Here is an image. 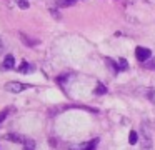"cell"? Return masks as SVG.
<instances>
[{
	"label": "cell",
	"instance_id": "obj_4",
	"mask_svg": "<svg viewBox=\"0 0 155 150\" xmlns=\"http://www.w3.org/2000/svg\"><path fill=\"white\" fill-rule=\"evenodd\" d=\"M97 143H98V138H94V140H90V142H87V143H80V145L70 147L68 150H95Z\"/></svg>",
	"mask_w": 155,
	"mask_h": 150
},
{
	"label": "cell",
	"instance_id": "obj_8",
	"mask_svg": "<svg viewBox=\"0 0 155 150\" xmlns=\"http://www.w3.org/2000/svg\"><path fill=\"white\" fill-rule=\"evenodd\" d=\"M17 70H18L20 73H28V72H32V70H34V67H32V65H28L27 62H22L20 65L17 67Z\"/></svg>",
	"mask_w": 155,
	"mask_h": 150
},
{
	"label": "cell",
	"instance_id": "obj_11",
	"mask_svg": "<svg viewBox=\"0 0 155 150\" xmlns=\"http://www.w3.org/2000/svg\"><path fill=\"white\" fill-rule=\"evenodd\" d=\"M75 2H77V0H57V5L58 7H70V5H74Z\"/></svg>",
	"mask_w": 155,
	"mask_h": 150
},
{
	"label": "cell",
	"instance_id": "obj_7",
	"mask_svg": "<svg viewBox=\"0 0 155 150\" xmlns=\"http://www.w3.org/2000/svg\"><path fill=\"white\" fill-rule=\"evenodd\" d=\"M7 140H12V142H15V143H25V142H27V140H25L22 135H18V133H14V132L7 135Z\"/></svg>",
	"mask_w": 155,
	"mask_h": 150
},
{
	"label": "cell",
	"instance_id": "obj_12",
	"mask_svg": "<svg viewBox=\"0 0 155 150\" xmlns=\"http://www.w3.org/2000/svg\"><path fill=\"white\" fill-rule=\"evenodd\" d=\"M15 3H17L18 7H20V8H28V7H30V3H28V0H15Z\"/></svg>",
	"mask_w": 155,
	"mask_h": 150
},
{
	"label": "cell",
	"instance_id": "obj_9",
	"mask_svg": "<svg viewBox=\"0 0 155 150\" xmlns=\"http://www.w3.org/2000/svg\"><path fill=\"white\" fill-rule=\"evenodd\" d=\"M138 140H140V135H138L135 130H130V133H128V143H130V145H135Z\"/></svg>",
	"mask_w": 155,
	"mask_h": 150
},
{
	"label": "cell",
	"instance_id": "obj_3",
	"mask_svg": "<svg viewBox=\"0 0 155 150\" xmlns=\"http://www.w3.org/2000/svg\"><path fill=\"white\" fill-rule=\"evenodd\" d=\"M28 85H25V83H20V82H8L5 83V90L10 93H20L22 90H25Z\"/></svg>",
	"mask_w": 155,
	"mask_h": 150
},
{
	"label": "cell",
	"instance_id": "obj_13",
	"mask_svg": "<svg viewBox=\"0 0 155 150\" xmlns=\"http://www.w3.org/2000/svg\"><path fill=\"white\" fill-rule=\"evenodd\" d=\"M118 65H120V70H128V62L125 58H120L118 60Z\"/></svg>",
	"mask_w": 155,
	"mask_h": 150
},
{
	"label": "cell",
	"instance_id": "obj_16",
	"mask_svg": "<svg viewBox=\"0 0 155 150\" xmlns=\"http://www.w3.org/2000/svg\"><path fill=\"white\" fill-rule=\"evenodd\" d=\"M2 47H4V45H2V40H0V50H2Z\"/></svg>",
	"mask_w": 155,
	"mask_h": 150
},
{
	"label": "cell",
	"instance_id": "obj_14",
	"mask_svg": "<svg viewBox=\"0 0 155 150\" xmlns=\"http://www.w3.org/2000/svg\"><path fill=\"white\" fill-rule=\"evenodd\" d=\"M7 113H8V110H2V112H0V123L4 122V118L7 117Z\"/></svg>",
	"mask_w": 155,
	"mask_h": 150
},
{
	"label": "cell",
	"instance_id": "obj_15",
	"mask_svg": "<svg viewBox=\"0 0 155 150\" xmlns=\"http://www.w3.org/2000/svg\"><path fill=\"white\" fill-rule=\"evenodd\" d=\"M50 13L55 17V18H60V13H58V10H55V8H50Z\"/></svg>",
	"mask_w": 155,
	"mask_h": 150
},
{
	"label": "cell",
	"instance_id": "obj_1",
	"mask_svg": "<svg viewBox=\"0 0 155 150\" xmlns=\"http://www.w3.org/2000/svg\"><path fill=\"white\" fill-rule=\"evenodd\" d=\"M140 145L142 150H152V135L150 130H148L147 123H142V130H140Z\"/></svg>",
	"mask_w": 155,
	"mask_h": 150
},
{
	"label": "cell",
	"instance_id": "obj_10",
	"mask_svg": "<svg viewBox=\"0 0 155 150\" xmlns=\"http://www.w3.org/2000/svg\"><path fill=\"white\" fill-rule=\"evenodd\" d=\"M94 93H95V95H105V93H107V87H105L104 83H100V82H98L97 85H95Z\"/></svg>",
	"mask_w": 155,
	"mask_h": 150
},
{
	"label": "cell",
	"instance_id": "obj_2",
	"mask_svg": "<svg viewBox=\"0 0 155 150\" xmlns=\"http://www.w3.org/2000/svg\"><path fill=\"white\" fill-rule=\"evenodd\" d=\"M135 57H137L138 62H147L152 57V52L150 48H145V47H137L135 48Z\"/></svg>",
	"mask_w": 155,
	"mask_h": 150
},
{
	"label": "cell",
	"instance_id": "obj_6",
	"mask_svg": "<svg viewBox=\"0 0 155 150\" xmlns=\"http://www.w3.org/2000/svg\"><path fill=\"white\" fill-rule=\"evenodd\" d=\"M20 38H22V42H24L25 45H28V47H35V45H38V40L30 38V37L25 35V33H20Z\"/></svg>",
	"mask_w": 155,
	"mask_h": 150
},
{
	"label": "cell",
	"instance_id": "obj_5",
	"mask_svg": "<svg viewBox=\"0 0 155 150\" xmlns=\"http://www.w3.org/2000/svg\"><path fill=\"white\" fill-rule=\"evenodd\" d=\"M15 67V58H14V55H5V58H4V63H2V68L4 70H10V68H14Z\"/></svg>",
	"mask_w": 155,
	"mask_h": 150
}]
</instances>
